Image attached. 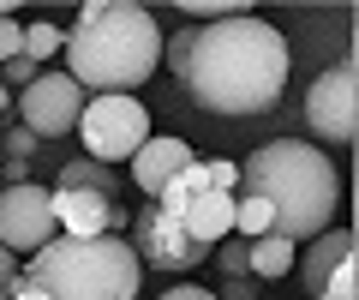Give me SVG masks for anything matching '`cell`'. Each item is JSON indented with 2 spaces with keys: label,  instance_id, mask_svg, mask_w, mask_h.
Segmentation results:
<instances>
[{
  "label": "cell",
  "instance_id": "cell-27",
  "mask_svg": "<svg viewBox=\"0 0 359 300\" xmlns=\"http://www.w3.org/2000/svg\"><path fill=\"white\" fill-rule=\"evenodd\" d=\"M13 276H18V270H13V252H6V247H0V288H6V282H13Z\"/></svg>",
  "mask_w": 359,
  "mask_h": 300
},
{
  "label": "cell",
  "instance_id": "cell-15",
  "mask_svg": "<svg viewBox=\"0 0 359 300\" xmlns=\"http://www.w3.org/2000/svg\"><path fill=\"white\" fill-rule=\"evenodd\" d=\"M54 186H90V193H102V198H120V174H114V169H102V162H90V157L66 162Z\"/></svg>",
  "mask_w": 359,
  "mask_h": 300
},
{
  "label": "cell",
  "instance_id": "cell-6",
  "mask_svg": "<svg viewBox=\"0 0 359 300\" xmlns=\"http://www.w3.org/2000/svg\"><path fill=\"white\" fill-rule=\"evenodd\" d=\"M78 138H84L90 162H132L138 144L150 138V115L138 96H90L78 115Z\"/></svg>",
  "mask_w": 359,
  "mask_h": 300
},
{
  "label": "cell",
  "instance_id": "cell-8",
  "mask_svg": "<svg viewBox=\"0 0 359 300\" xmlns=\"http://www.w3.org/2000/svg\"><path fill=\"white\" fill-rule=\"evenodd\" d=\"M54 235H60V228H54V198H48V186L18 181V186L0 193V247L13 252V259H18V252H42Z\"/></svg>",
  "mask_w": 359,
  "mask_h": 300
},
{
  "label": "cell",
  "instance_id": "cell-21",
  "mask_svg": "<svg viewBox=\"0 0 359 300\" xmlns=\"http://www.w3.org/2000/svg\"><path fill=\"white\" fill-rule=\"evenodd\" d=\"M36 72H42V66H36V60H25V54H18V60H6V66H0V84H18V91H25V84L36 79Z\"/></svg>",
  "mask_w": 359,
  "mask_h": 300
},
{
  "label": "cell",
  "instance_id": "cell-25",
  "mask_svg": "<svg viewBox=\"0 0 359 300\" xmlns=\"http://www.w3.org/2000/svg\"><path fill=\"white\" fill-rule=\"evenodd\" d=\"M162 300H222V294H210V288H198V282H174Z\"/></svg>",
  "mask_w": 359,
  "mask_h": 300
},
{
  "label": "cell",
  "instance_id": "cell-18",
  "mask_svg": "<svg viewBox=\"0 0 359 300\" xmlns=\"http://www.w3.org/2000/svg\"><path fill=\"white\" fill-rule=\"evenodd\" d=\"M318 300H353V259H341V264H335L330 276H323Z\"/></svg>",
  "mask_w": 359,
  "mask_h": 300
},
{
  "label": "cell",
  "instance_id": "cell-7",
  "mask_svg": "<svg viewBox=\"0 0 359 300\" xmlns=\"http://www.w3.org/2000/svg\"><path fill=\"white\" fill-rule=\"evenodd\" d=\"M306 120L323 144H353V132H359V72H353V60H335L306 91Z\"/></svg>",
  "mask_w": 359,
  "mask_h": 300
},
{
  "label": "cell",
  "instance_id": "cell-19",
  "mask_svg": "<svg viewBox=\"0 0 359 300\" xmlns=\"http://www.w3.org/2000/svg\"><path fill=\"white\" fill-rule=\"evenodd\" d=\"M186 13L192 18H240V13H252V6H233V0H186Z\"/></svg>",
  "mask_w": 359,
  "mask_h": 300
},
{
  "label": "cell",
  "instance_id": "cell-29",
  "mask_svg": "<svg viewBox=\"0 0 359 300\" xmlns=\"http://www.w3.org/2000/svg\"><path fill=\"white\" fill-rule=\"evenodd\" d=\"M0 115H6V84H0Z\"/></svg>",
  "mask_w": 359,
  "mask_h": 300
},
{
  "label": "cell",
  "instance_id": "cell-13",
  "mask_svg": "<svg viewBox=\"0 0 359 300\" xmlns=\"http://www.w3.org/2000/svg\"><path fill=\"white\" fill-rule=\"evenodd\" d=\"M341 259H353V235H347V228H335V222L323 228L318 240H306V252H294V276L306 282V294H311V300H318L323 276H330Z\"/></svg>",
  "mask_w": 359,
  "mask_h": 300
},
{
  "label": "cell",
  "instance_id": "cell-3",
  "mask_svg": "<svg viewBox=\"0 0 359 300\" xmlns=\"http://www.w3.org/2000/svg\"><path fill=\"white\" fill-rule=\"evenodd\" d=\"M240 169V193L264 198L276 210V235L282 240H318L330 228V216L341 210V174L323 150H311L306 138H269L257 144Z\"/></svg>",
  "mask_w": 359,
  "mask_h": 300
},
{
  "label": "cell",
  "instance_id": "cell-10",
  "mask_svg": "<svg viewBox=\"0 0 359 300\" xmlns=\"http://www.w3.org/2000/svg\"><path fill=\"white\" fill-rule=\"evenodd\" d=\"M54 228L72 240H96V235H126L132 210L120 204V198H102L90 193V186H54Z\"/></svg>",
  "mask_w": 359,
  "mask_h": 300
},
{
  "label": "cell",
  "instance_id": "cell-17",
  "mask_svg": "<svg viewBox=\"0 0 359 300\" xmlns=\"http://www.w3.org/2000/svg\"><path fill=\"white\" fill-rule=\"evenodd\" d=\"M60 42H66V30L60 25H42V18H36V25H25V60H48V54H60Z\"/></svg>",
  "mask_w": 359,
  "mask_h": 300
},
{
  "label": "cell",
  "instance_id": "cell-4",
  "mask_svg": "<svg viewBox=\"0 0 359 300\" xmlns=\"http://www.w3.org/2000/svg\"><path fill=\"white\" fill-rule=\"evenodd\" d=\"M18 282L42 288L48 300H138L144 264L126 235H96V240L54 235L42 252H30Z\"/></svg>",
  "mask_w": 359,
  "mask_h": 300
},
{
  "label": "cell",
  "instance_id": "cell-1",
  "mask_svg": "<svg viewBox=\"0 0 359 300\" xmlns=\"http://www.w3.org/2000/svg\"><path fill=\"white\" fill-rule=\"evenodd\" d=\"M180 84L210 115H233V120L264 115L282 103V84H287V37L264 25L257 13L198 25Z\"/></svg>",
  "mask_w": 359,
  "mask_h": 300
},
{
  "label": "cell",
  "instance_id": "cell-12",
  "mask_svg": "<svg viewBox=\"0 0 359 300\" xmlns=\"http://www.w3.org/2000/svg\"><path fill=\"white\" fill-rule=\"evenodd\" d=\"M186 162H192V144H186V138H168V132L156 138V132H150V138L138 144V157H132V186H138L144 198H156Z\"/></svg>",
  "mask_w": 359,
  "mask_h": 300
},
{
  "label": "cell",
  "instance_id": "cell-11",
  "mask_svg": "<svg viewBox=\"0 0 359 300\" xmlns=\"http://www.w3.org/2000/svg\"><path fill=\"white\" fill-rule=\"evenodd\" d=\"M132 252H138V264H156V270H192V264L210 259V247L186 240L162 210H138L132 216Z\"/></svg>",
  "mask_w": 359,
  "mask_h": 300
},
{
  "label": "cell",
  "instance_id": "cell-26",
  "mask_svg": "<svg viewBox=\"0 0 359 300\" xmlns=\"http://www.w3.org/2000/svg\"><path fill=\"white\" fill-rule=\"evenodd\" d=\"M6 294H13V300H48V294H42V288H30V282H18V276H13V282H6Z\"/></svg>",
  "mask_w": 359,
  "mask_h": 300
},
{
  "label": "cell",
  "instance_id": "cell-23",
  "mask_svg": "<svg viewBox=\"0 0 359 300\" xmlns=\"http://www.w3.org/2000/svg\"><path fill=\"white\" fill-rule=\"evenodd\" d=\"M216 252H222V264H228L233 276L245 270V240H240V235H228V240H216Z\"/></svg>",
  "mask_w": 359,
  "mask_h": 300
},
{
  "label": "cell",
  "instance_id": "cell-14",
  "mask_svg": "<svg viewBox=\"0 0 359 300\" xmlns=\"http://www.w3.org/2000/svg\"><path fill=\"white\" fill-rule=\"evenodd\" d=\"M294 240H282V235H257V240H245V270L252 276H264V282H276V276H287L294 270Z\"/></svg>",
  "mask_w": 359,
  "mask_h": 300
},
{
  "label": "cell",
  "instance_id": "cell-20",
  "mask_svg": "<svg viewBox=\"0 0 359 300\" xmlns=\"http://www.w3.org/2000/svg\"><path fill=\"white\" fill-rule=\"evenodd\" d=\"M25 54V25H13V18H0V66L18 60Z\"/></svg>",
  "mask_w": 359,
  "mask_h": 300
},
{
  "label": "cell",
  "instance_id": "cell-22",
  "mask_svg": "<svg viewBox=\"0 0 359 300\" xmlns=\"http://www.w3.org/2000/svg\"><path fill=\"white\" fill-rule=\"evenodd\" d=\"M186 54H192V30H174V37H168V72H186Z\"/></svg>",
  "mask_w": 359,
  "mask_h": 300
},
{
  "label": "cell",
  "instance_id": "cell-28",
  "mask_svg": "<svg viewBox=\"0 0 359 300\" xmlns=\"http://www.w3.org/2000/svg\"><path fill=\"white\" fill-rule=\"evenodd\" d=\"M0 18H13V6H6V0H0Z\"/></svg>",
  "mask_w": 359,
  "mask_h": 300
},
{
  "label": "cell",
  "instance_id": "cell-2",
  "mask_svg": "<svg viewBox=\"0 0 359 300\" xmlns=\"http://www.w3.org/2000/svg\"><path fill=\"white\" fill-rule=\"evenodd\" d=\"M60 54H66V79L78 91L132 96L162 66V30L132 0H90V6H78Z\"/></svg>",
  "mask_w": 359,
  "mask_h": 300
},
{
  "label": "cell",
  "instance_id": "cell-16",
  "mask_svg": "<svg viewBox=\"0 0 359 300\" xmlns=\"http://www.w3.org/2000/svg\"><path fill=\"white\" fill-rule=\"evenodd\" d=\"M233 235H240V240L276 235V210H269L264 198H245V193H233Z\"/></svg>",
  "mask_w": 359,
  "mask_h": 300
},
{
  "label": "cell",
  "instance_id": "cell-9",
  "mask_svg": "<svg viewBox=\"0 0 359 300\" xmlns=\"http://www.w3.org/2000/svg\"><path fill=\"white\" fill-rule=\"evenodd\" d=\"M84 103L90 96L78 91L66 72H36V79L25 84V96H18V115H25L30 138H66V132H78Z\"/></svg>",
  "mask_w": 359,
  "mask_h": 300
},
{
  "label": "cell",
  "instance_id": "cell-5",
  "mask_svg": "<svg viewBox=\"0 0 359 300\" xmlns=\"http://www.w3.org/2000/svg\"><path fill=\"white\" fill-rule=\"evenodd\" d=\"M233 193H240V169H233V162H222V157L198 162L192 157L162 193H156V210H162L186 240H198V247L216 252V240L233 235Z\"/></svg>",
  "mask_w": 359,
  "mask_h": 300
},
{
  "label": "cell",
  "instance_id": "cell-24",
  "mask_svg": "<svg viewBox=\"0 0 359 300\" xmlns=\"http://www.w3.org/2000/svg\"><path fill=\"white\" fill-rule=\"evenodd\" d=\"M36 144H42V138H30L25 126H13V132H6V157L18 162V157H30V150H36Z\"/></svg>",
  "mask_w": 359,
  "mask_h": 300
}]
</instances>
